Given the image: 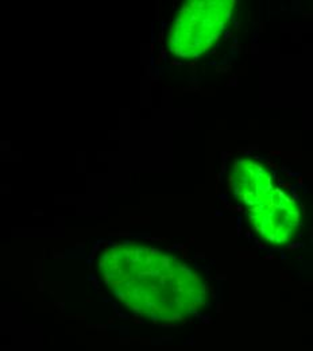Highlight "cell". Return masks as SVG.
I'll use <instances>...</instances> for the list:
<instances>
[{
    "instance_id": "1",
    "label": "cell",
    "mask_w": 313,
    "mask_h": 351,
    "mask_svg": "<svg viewBox=\"0 0 313 351\" xmlns=\"http://www.w3.org/2000/svg\"><path fill=\"white\" fill-rule=\"evenodd\" d=\"M103 281L135 315L163 323L182 321L207 302V285L180 258L137 242H116L99 258Z\"/></svg>"
},
{
    "instance_id": "2",
    "label": "cell",
    "mask_w": 313,
    "mask_h": 351,
    "mask_svg": "<svg viewBox=\"0 0 313 351\" xmlns=\"http://www.w3.org/2000/svg\"><path fill=\"white\" fill-rule=\"evenodd\" d=\"M235 195L248 208V218L260 236L271 243H285L294 235L301 222L298 204L274 185L273 177L260 164L236 161Z\"/></svg>"
},
{
    "instance_id": "3",
    "label": "cell",
    "mask_w": 313,
    "mask_h": 351,
    "mask_svg": "<svg viewBox=\"0 0 313 351\" xmlns=\"http://www.w3.org/2000/svg\"><path fill=\"white\" fill-rule=\"evenodd\" d=\"M235 2L192 0L177 11L169 34V48L181 58H196L216 42L227 26Z\"/></svg>"
}]
</instances>
